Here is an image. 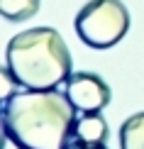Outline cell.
Here are the masks:
<instances>
[{
    "mask_svg": "<svg viewBox=\"0 0 144 149\" xmlns=\"http://www.w3.org/2000/svg\"><path fill=\"white\" fill-rule=\"evenodd\" d=\"M76 105L56 88L12 93L3 103V130L17 149H68L76 132Z\"/></svg>",
    "mask_w": 144,
    "mask_h": 149,
    "instance_id": "cell-1",
    "label": "cell"
},
{
    "mask_svg": "<svg viewBox=\"0 0 144 149\" xmlns=\"http://www.w3.org/2000/svg\"><path fill=\"white\" fill-rule=\"evenodd\" d=\"M5 66L17 86L44 91L66 83L73 69V59L64 37L54 27H32L8 42Z\"/></svg>",
    "mask_w": 144,
    "mask_h": 149,
    "instance_id": "cell-2",
    "label": "cell"
},
{
    "mask_svg": "<svg viewBox=\"0 0 144 149\" xmlns=\"http://www.w3.org/2000/svg\"><path fill=\"white\" fill-rule=\"evenodd\" d=\"M129 32V12L122 0H88L76 15V34L90 49H110Z\"/></svg>",
    "mask_w": 144,
    "mask_h": 149,
    "instance_id": "cell-3",
    "label": "cell"
},
{
    "mask_svg": "<svg viewBox=\"0 0 144 149\" xmlns=\"http://www.w3.org/2000/svg\"><path fill=\"white\" fill-rule=\"evenodd\" d=\"M66 95L71 98V103L83 113H100L103 108H108L112 100V91L98 73L90 71H78L71 73L66 81Z\"/></svg>",
    "mask_w": 144,
    "mask_h": 149,
    "instance_id": "cell-4",
    "label": "cell"
},
{
    "mask_svg": "<svg viewBox=\"0 0 144 149\" xmlns=\"http://www.w3.org/2000/svg\"><path fill=\"white\" fill-rule=\"evenodd\" d=\"M73 139L86 144H105L108 142V122L100 113H83V117L76 120Z\"/></svg>",
    "mask_w": 144,
    "mask_h": 149,
    "instance_id": "cell-5",
    "label": "cell"
},
{
    "mask_svg": "<svg viewBox=\"0 0 144 149\" xmlns=\"http://www.w3.org/2000/svg\"><path fill=\"white\" fill-rule=\"evenodd\" d=\"M122 149H144V113H134L120 127Z\"/></svg>",
    "mask_w": 144,
    "mask_h": 149,
    "instance_id": "cell-6",
    "label": "cell"
},
{
    "mask_svg": "<svg viewBox=\"0 0 144 149\" xmlns=\"http://www.w3.org/2000/svg\"><path fill=\"white\" fill-rule=\"evenodd\" d=\"M42 0H0V15L10 22H24L39 12Z\"/></svg>",
    "mask_w": 144,
    "mask_h": 149,
    "instance_id": "cell-7",
    "label": "cell"
},
{
    "mask_svg": "<svg viewBox=\"0 0 144 149\" xmlns=\"http://www.w3.org/2000/svg\"><path fill=\"white\" fill-rule=\"evenodd\" d=\"M68 149H108V147H105V144H86V142L73 139V144L68 147Z\"/></svg>",
    "mask_w": 144,
    "mask_h": 149,
    "instance_id": "cell-8",
    "label": "cell"
}]
</instances>
